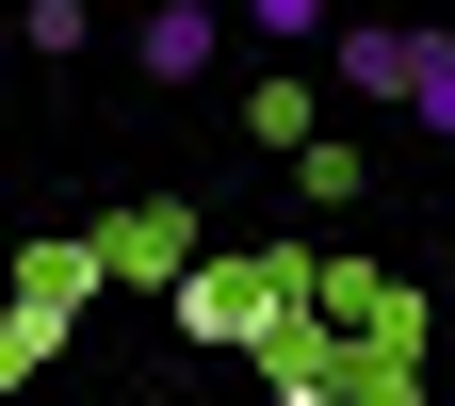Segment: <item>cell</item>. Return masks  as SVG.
Here are the masks:
<instances>
[{
	"instance_id": "cell-3",
	"label": "cell",
	"mask_w": 455,
	"mask_h": 406,
	"mask_svg": "<svg viewBox=\"0 0 455 406\" xmlns=\"http://www.w3.org/2000/svg\"><path fill=\"white\" fill-rule=\"evenodd\" d=\"M228 17H244L260 49H325V33H341V0H228Z\"/></svg>"
},
{
	"instance_id": "cell-5",
	"label": "cell",
	"mask_w": 455,
	"mask_h": 406,
	"mask_svg": "<svg viewBox=\"0 0 455 406\" xmlns=\"http://www.w3.org/2000/svg\"><path fill=\"white\" fill-rule=\"evenodd\" d=\"M407 114H423V131H455V33H423V82H407Z\"/></svg>"
},
{
	"instance_id": "cell-4",
	"label": "cell",
	"mask_w": 455,
	"mask_h": 406,
	"mask_svg": "<svg viewBox=\"0 0 455 406\" xmlns=\"http://www.w3.org/2000/svg\"><path fill=\"white\" fill-rule=\"evenodd\" d=\"M244 131H260V147H309V131H325V114H309V82H293V66H276V82L244 98Z\"/></svg>"
},
{
	"instance_id": "cell-1",
	"label": "cell",
	"mask_w": 455,
	"mask_h": 406,
	"mask_svg": "<svg viewBox=\"0 0 455 406\" xmlns=\"http://www.w3.org/2000/svg\"><path fill=\"white\" fill-rule=\"evenodd\" d=\"M423 33H439V17H341V33H325V82H341V98H374V114H407Z\"/></svg>"
},
{
	"instance_id": "cell-2",
	"label": "cell",
	"mask_w": 455,
	"mask_h": 406,
	"mask_svg": "<svg viewBox=\"0 0 455 406\" xmlns=\"http://www.w3.org/2000/svg\"><path fill=\"white\" fill-rule=\"evenodd\" d=\"M131 66H147L163 98H180V82H212V66H228V17H212V0H147V33H131Z\"/></svg>"
},
{
	"instance_id": "cell-6",
	"label": "cell",
	"mask_w": 455,
	"mask_h": 406,
	"mask_svg": "<svg viewBox=\"0 0 455 406\" xmlns=\"http://www.w3.org/2000/svg\"><path fill=\"white\" fill-rule=\"evenodd\" d=\"M228 406H276V390H228Z\"/></svg>"
}]
</instances>
